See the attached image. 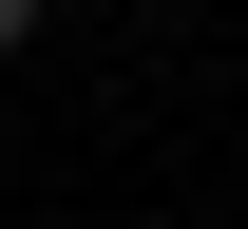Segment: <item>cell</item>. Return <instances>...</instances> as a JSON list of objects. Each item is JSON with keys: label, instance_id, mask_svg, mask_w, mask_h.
Wrapping results in <instances>:
<instances>
[{"label": "cell", "instance_id": "cell-1", "mask_svg": "<svg viewBox=\"0 0 248 229\" xmlns=\"http://www.w3.org/2000/svg\"><path fill=\"white\" fill-rule=\"evenodd\" d=\"M19 38H38V0H0V58H19Z\"/></svg>", "mask_w": 248, "mask_h": 229}]
</instances>
